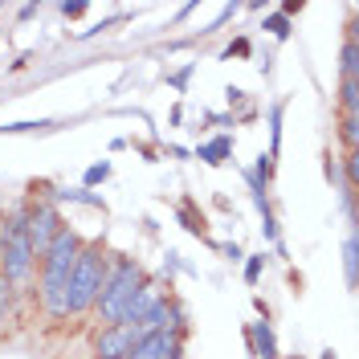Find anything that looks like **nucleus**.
I'll use <instances>...</instances> for the list:
<instances>
[{
    "label": "nucleus",
    "mask_w": 359,
    "mask_h": 359,
    "mask_svg": "<svg viewBox=\"0 0 359 359\" xmlns=\"http://www.w3.org/2000/svg\"><path fill=\"white\" fill-rule=\"evenodd\" d=\"M78 253H82V237H78V229L66 224V229L53 237V245L45 249V257L37 262V302H41V314L49 323L69 318L66 290H69V273H74Z\"/></svg>",
    "instance_id": "1"
},
{
    "label": "nucleus",
    "mask_w": 359,
    "mask_h": 359,
    "mask_svg": "<svg viewBox=\"0 0 359 359\" xmlns=\"http://www.w3.org/2000/svg\"><path fill=\"white\" fill-rule=\"evenodd\" d=\"M25 217H29V204H17L0 221V273H4L13 298L37 290V253L25 237Z\"/></svg>",
    "instance_id": "2"
},
{
    "label": "nucleus",
    "mask_w": 359,
    "mask_h": 359,
    "mask_svg": "<svg viewBox=\"0 0 359 359\" xmlns=\"http://www.w3.org/2000/svg\"><path fill=\"white\" fill-rule=\"evenodd\" d=\"M143 266L135 262V257H111V266H107V278H102V290H98V302H94V311L90 318L98 323V327H114V323H123V311H127V302L135 298V290L143 286Z\"/></svg>",
    "instance_id": "3"
},
{
    "label": "nucleus",
    "mask_w": 359,
    "mask_h": 359,
    "mask_svg": "<svg viewBox=\"0 0 359 359\" xmlns=\"http://www.w3.org/2000/svg\"><path fill=\"white\" fill-rule=\"evenodd\" d=\"M107 266H111L107 245H102V241H82V253H78V262H74L69 290H66L69 318H90L94 302H98V290H102V278H107Z\"/></svg>",
    "instance_id": "4"
},
{
    "label": "nucleus",
    "mask_w": 359,
    "mask_h": 359,
    "mask_svg": "<svg viewBox=\"0 0 359 359\" xmlns=\"http://www.w3.org/2000/svg\"><path fill=\"white\" fill-rule=\"evenodd\" d=\"M66 229L62 221V208L53 201H29V217H25V237H29V245L37 253V262L45 257V249L53 245V237Z\"/></svg>",
    "instance_id": "5"
},
{
    "label": "nucleus",
    "mask_w": 359,
    "mask_h": 359,
    "mask_svg": "<svg viewBox=\"0 0 359 359\" xmlns=\"http://www.w3.org/2000/svg\"><path fill=\"white\" fill-rule=\"evenodd\" d=\"M139 339H143V327H135V323L98 327V331L90 335V355L94 359H131Z\"/></svg>",
    "instance_id": "6"
},
{
    "label": "nucleus",
    "mask_w": 359,
    "mask_h": 359,
    "mask_svg": "<svg viewBox=\"0 0 359 359\" xmlns=\"http://www.w3.org/2000/svg\"><path fill=\"white\" fill-rule=\"evenodd\" d=\"M131 359H184V331H143Z\"/></svg>",
    "instance_id": "7"
},
{
    "label": "nucleus",
    "mask_w": 359,
    "mask_h": 359,
    "mask_svg": "<svg viewBox=\"0 0 359 359\" xmlns=\"http://www.w3.org/2000/svg\"><path fill=\"white\" fill-rule=\"evenodd\" d=\"M168 290H172V286H163L159 278H143V286L135 290V298L127 302V311H123V323H135V327H139V323L168 298Z\"/></svg>",
    "instance_id": "8"
},
{
    "label": "nucleus",
    "mask_w": 359,
    "mask_h": 359,
    "mask_svg": "<svg viewBox=\"0 0 359 359\" xmlns=\"http://www.w3.org/2000/svg\"><path fill=\"white\" fill-rule=\"evenodd\" d=\"M339 74H343V78H359V41H355V33H347V41H343Z\"/></svg>",
    "instance_id": "9"
},
{
    "label": "nucleus",
    "mask_w": 359,
    "mask_h": 359,
    "mask_svg": "<svg viewBox=\"0 0 359 359\" xmlns=\"http://www.w3.org/2000/svg\"><path fill=\"white\" fill-rule=\"evenodd\" d=\"M253 343H257V355L262 359H278V343H273L269 323H253Z\"/></svg>",
    "instance_id": "10"
},
{
    "label": "nucleus",
    "mask_w": 359,
    "mask_h": 359,
    "mask_svg": "<svg viewBox=\"0 0 359 359\" xmlns=\"http://www.w3.org/2000/svg\"><path fill=\"white\" fill-rule=\"evenodd\" d=\"M339 107H343V114H359V78H343V86H339Z\"/></svg>",
    "instance_id": "11"
},
{
    "label": "nucleus",
    "mask_w": 359,
    "mask_h": 359,
    "mask_svg": "<svg viewBox=\"0 0 359 359\" xmlns=\"http://www.w3.org/2000/svg\"><path fill=\"white\" fill-rule=\"evenodd\" d=\"M339 127H343V143H347V151H355V143H359V114H343V123H339Z\"/></svg>",
    "instance_id": "12"
},
{
    "label": "nucleus",
    "mask_w": 359,
    "mask_h": 359,
    "mask_svg": "<svg viewBox=\"0 0 359 359\" xmlns=\"http://www.w3.org/2000/svg\"><path fill=\"white\" fill-rule=\"evenodd\" d=\"M8 311H13V290H8V282H4V273H0V327L8 323Z\"/></svg>",
    "instance_id": "13"
},
{
    "label": "nucleus",
    "mask_w": 359,
    "mask_h": 359,
    "mask_svg": "<svg viewBox=\"0 0 359 359\" xmlns=\"http://www.w3.org/2000/svg\"><path fill=\"white\" fill-rule=\"evenodd\" d=\"M224 151H229V139H217V143H208V147L201 151V159H208V163H217V159H221Z\"/></svg>",
    "instance_id": "14"
},
{
    "label": "nucleus",
    "mask_w": 359,
    "mask_h": 359,
    "mask_svg": "<svg viewBox=\"0 0 359 359\" xmlns=\"http://www.w3.org/2000/svg\"><path fill=\"white\" fill-rule=\"evenodd\" d=\"M107 176H111V163H94L86 172V184H98V180H107Z\"/></svg>",
    "instance_id": "15"
},
{
    "label": "nucleus",
    "mask_w": 359,
    "mask_h": 359,
    "mask_svg": "<svg viewBox=\"0 0 359 359\" xmlns=\"http://www.w3.org/2000/svg\"><path fill=\"white\" fill-rule=\"evenodd\" d=\"M41 127H49V123H8V127H0V131L17 135V131H41Z\"/></svg>",
    "instance_id": "16"
},
{
    "label": "nucleus",
    "mask_w": 359,
    "mask_h": 359,
    "mask_svg": "<svg viewBox=\"0 0 359 359\" xmlns=\"http://www.w3.org/2000/svg\"><path fill=\"white\" fill-rule=\"evenodd\" d=\"M347 273H351V282H355V237L347 241Z\"/></svg>",
    "instance_id": "17"
},
{
    "label": "nucleus",
    "mask_w": 359,
    "mask_h": 359,
    "mask_svg": "<svg viewBox=\"0 0 359 359\" xmlns=\"http://www.w3.org/2000/svg\"><path fill=\"white\" fill-rule=\"evenodd\" d=\"M347 180H351V184H355V176H359V168H355V151H347Z\"/></svg>",
    "instance_id": "18"
},
{
    "label": "nucleus",
    "mask_w": 359,
    "mask_h": 359,
    "mask_svg": "<svg viewBox=\"0 0 359 359\" xmlns=\"http://www.w3.org/2000/svg\"><path fill=\"white\" fill-rule=\"evenodd\" d=\"M62 13H66V17H82V13H86V4H62Z\"/></svg>",
    "instance_id": "19"
},
{
    "label": "nucleus",
    "mask_w": 359,
    "mask_h": 359,
    "mask_svg": "<svg viewBox=\"0 0 359 359\" xmlns=\"http://www.w3.org/2000/svg\"><path fill=\"white\" fill-rule=\"evenodd\" d=\"M269 29H273L278 37H286V33H290V29H286V21H282V17H273V21H269Z\"/></svg>",
    "instance_id": "20"
},
{
    "label": "nucleus",
    "mask_w": 359,
    "mask_h": 359,
    "mask_svg": "<svg viewBox=\"0 0 359 359\" xmlns=\"http://www.w3.org/2000/svg\"><path fill=\"white\" fill-rule=\"evenodd\" d=\"M245 273H249V282H253V278L262 273V257H253V262H249V269H245Z\"/></svg>",
    "instance_id": "21"
},
{
    "label": "nucleus",
    "mask_w": 359,
    "mask_h": 359,
    "mask_svg": "<svg viewBox=\"0 0 359 359\" xmlns=\"http://www.w3.org/2000/svg\"><path fill=\"white\" fill-rule=\"evenodd\" d=\"M327 359H331V355H327Z\"/></svg>",
    "instance_id": "22"
}]
</instances>
